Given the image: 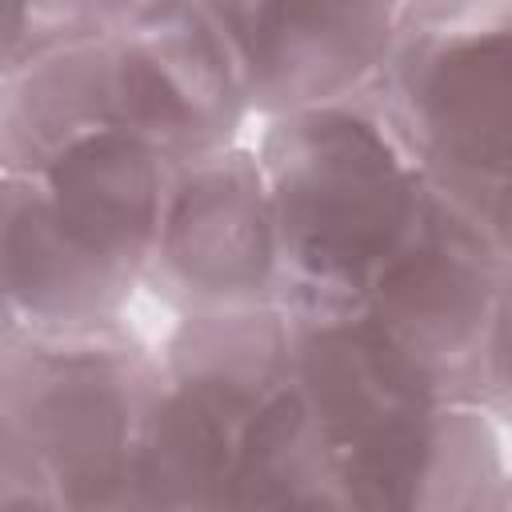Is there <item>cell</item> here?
Masks as SVG:
<instances>
[{"mask_svg": "<svg viewBox=\"0 0 512 512\" xmlns=\"http://www.w3.org/2000/svg\"><path fill=\"white\" fill-rule=\"evenodd\" d=\"M256 152L280 240V312H356L420 232L432 184L364 84L268 116Z\"/></svg>", "mask_w": 512, "mask_h": 512, "instance_id": "6da1fadb", "label": "cell"}, {"mask_svg": "<svg viewBox=\"0 0 512 512\" xmlns=\"http://www.w3.org/2000/svg\"><path fill=\"white\" fill-rule=\"evenodd\" d=\"M160 352L124 320L0 324V504L132 508Z\"/></svg>", "mask_w": 512, "mask_h": 512, "instance_id": "7a4b0ae2", "label": "cell"}, {"mask_svg": "<svg viewBox=\"0 0 512 512\" xmlns=\"http://www.w3.org/2000/svg\"><path fill=\"white\" fill-rule=\"evenodd\" d=\"M168 164L128 132H92L36 168H4L0 324L124 316L144 288Z\"/></svg>", "mask_w": 512, "mask_h": 512, "instance_id": "3957f363", "label": "cell"}, {"mask_svg": "<svg viewBox=\"0 0 512 512\" xmlns=\"http://www.w3.org/2000/svg\"><path fill=\"white\" fill-rule=\"evenodd\" d=\"M420 176L488 224H512V0H408L364 80Z\"/></svg>", "mask_w": 512, "mask_h": 512, "instance_id": "277c9868", "label": "cell"}, {"mask_svg": "<svg viewBox=\"0 0 512 512\" xmlns=\"http://www.w3.org/2000/svg\"><path fill=\"white\" fill-rule=\"evenodd\" d=\"M288 372L280 308L180 316L132 472V508H228L244 436Z\"/></svg>", "mask_w": 512, "mask_h": 512, "instance_id": "5b68a950", "label": "cell"}, {"mask_svg": "<svg viewBox=\"0 0 512 512\" xmlns=\"http://www.w3.org/2000/svg\"><path fill=\"white\" fill-rule=\"evenodd\" d=\"M100 124L188 160L236 144L252 116L244 60L204 0H160L88 36Z\"/></svg>", "mask_w": 512, "mask_h": 512, "instance_id": "8992f818", "label": "cell"}, {"mask_svg": "<svg viewBox=\"0 0 512 512\" xmlns=\"http://www.w3.org/2000/svg\"><path fill=\"white\" fill-rule=\"evenodd\" d=\"M144 288L176 316L280 308V240L256 148L168 164Z\"/></svg>", "mask_w": 512, "mask_h": 512, "instance_id": "52a82bcc", "label": "cell"}, {"mask_svg": "<svg viewBox=\"0 0 512 512\" xmlns=\"http://www.w3.org/2000/svg\"><path fill=\"white\" fill-rule=\"evenodd\" d=\"M504 268L500 236L432 188L420 232L360 312L408 356L436 400L476 404Z\"/></svg>", "mask_w": 512, "mask_h": 512, "instance_id": "ba28073f", "label": "cell"}, {"mask_svg": "<svg viewBox=\"0 0 512 512\" xmlns=\"http://www.w3.org/2000/svg\"><path fill=\"white\" fill-rule=\"evenodd\" d=\"M232 36L252 112L280 116L356 92L408 0H204Z\"/></svg>", "mask_w": 512, "mask_h": 512, "instance_id": "9c48e42d", "label": "cell"}, {"mask_svg": "<svg viewBox=\"0 0 512 512\" xmlns=\"http://www.w3.org/2000/svg\"><path fill=\"white\" fill-rule=\"evenodd\" d=\"M336 508L472 512L504 476L496 424L480 404H420L332 460Z\"/></svg>", "mask_w": 512, "mask_h": 512, "instance_id": "30bf717a", "label": "cell"}, {"mask_svg": "<svg viewBox=\"0 0 512 512\" xmlns=\"http://www.w3.org/2000/svg\"><path fill=\"white\" fill-rule=\"evenodd\" d=\"M84 36H92V0H4L0 72H16L48 48Z\"/></svg>", "mask_w": 512, "mask_h": 512, "instance_id": "8fae6325", "label": "cell"}, {"mask_svg": "<svg viewBox=\"0 0 512 512\" xmlns=\"http://www.w3.org/2000/svg\"><path fill=\"white\" fill-rule=\"evenodd\" d=\"M492 420L512 424V256L500 280L488 344H484V364H480V400H476Z\"/></svg>", "mask_w": 512, "mask_h": 512, "instance_id": "7c38bea8", "label": "cell"}, {"mask_svg": "<svg viewBox=\"0 0 512 512\" xmlns=\"http://www.w3.org/2000/svg\"><path fill=\"white\" fill-rule=\"evenodd\" d=\"M156 4L160 0H92V36L108 32L116 24H128V20H136L140 12L156 8Z\"/></svg>", "mask_w": 512, "mask_h": 512, "instance_id": "4fadbf2b", "label": "cell"}, {"mask_svg": "<svg viewBox=\"0 0 512 512\" xmlns=\"http://www.w3.org/2000/svg\"><path fill=\"white\" fill-rule=\"evenodd\" d=\"M488 508H512V476L504 472L500 476V484H496V492H492V504Z\"/></svg>", "mask_w": 512, "mask_h": 512, "instance_id": "5bb4252c", "label": "cell"}, {"mask_svg": "<svg viewBox=\"0 0 512 512\" xmlns=\"http://www.w3.org/2000/svg\"><path fill=\"white\" fill-rule=\"evenodd\" d=\"M504 252L512 256V224H508V236H504Z\"/></svg>", "mask_w": 512, "mask_h": 512, "instance_id": "9a60e30c", "label": "cell"}]
</instances>
